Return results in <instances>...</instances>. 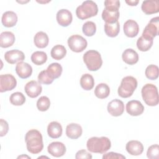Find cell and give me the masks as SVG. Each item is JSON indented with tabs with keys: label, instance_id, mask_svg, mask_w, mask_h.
I'll return each instance as SVG.
<instances>
[{
	"label": "cell",
	"instance_id": "43",
	"mask_svg": "<svg viewBox=\"0 0 159 159\" xmlns=\"http://www.w3.org/2000/svg\"><path fill=\"white\" fill-rule=\"evenodd\" d=\"M75 158L76 159H80V158H92L93 157L91 153L88 152L85 150H80L78 151L76 153Z\"/></svg>",
	"mask_w": 159,
	"mask_h": 159
},
{
	"label": "cell",
	"instance_id": "39",
	"mask_svg": "<svg viewBox=\"0 0 159 159\" xmlns=\"http://www.w3.org/2000/svg\"><path fill=\"white\" fill-rule=\"evenodd\" d=\"M147 156L150 159L159 158V146L158 144H155L150 146L147 152Z\"/></svg>",
	"mask_w": 159,
	"mask_h": 159
},
{
	"label": "cell",
	"instance_id": "29",
	"mask_svg": "<svg viewBox=\"0 0 159 159\" xmlns=\"http://www.w3.org/2000/svg\"><path fill=\"white\" fill-rule=\"evenodd\" d=\"M80 85L84 90L92 89L94 85V80L93 76L88 73L83 75L80 78Z\"/></svg>",
	"mask_w": 159,
	"mask_h": 159
},
{
	"label": "cell",
	"instance_id": "15",
	"mask_svg": "<svg viewBox=\"0 0 159 159\" xmlns=\"http://www.w3.org/2000/svg\"><path fill=\"white\" fill-rule=\"evenodd\" d=\"M47 150L52 156L60 157L66 153V147L62 142H53L48 145Z\"/></svg>",
	"mask_w": 159,
	"mask_h": 159
},
{
	"label": "cell",
	"instance_id": "38",
	"mask_svg": "<svg viewBox=\"0 0 159 159\" xmlns=\"http://www.w3.org/2000/svg\"><path fill=\"white\" fill-rule=\"evenodd\" d=\"M53 80L54 79L50 75L47 70L40 71L38 75L39 83L41 84H50L52 83Z\"/></svg>",
	"mask_w": 159,
	"mask_h": 159
},
{
	"label": "cell",
	"instance_id": "1",
	"mask_svg": "<svg viewBox=\"0 0 159 159\" xmlns=\"http://www.w3.org/2000/svg\"><path fill=\"white\" fill-rule=\"evenodd\" d=\"M25 141L28 152L32 154L40 153L43 148L42 135L36 129H31L26 133Z\"/></svg>",
	"mask_w": 159,
	"mask_h": 159
},
{
	"label": "cell",
	"instance_id": "27",
	"mask_svg": "<svg viewBox=\"0 0 159 159\" xmlns=\"http://www.w3.org/2000/svg\"><path fill=\"white\" fill-rule=\"evenodd\" d=\"M153 43V39L142 35L137 41V47L139 50L147 52L152 47Z\"/></svg>",
	"mask_w": 159,
	"mask_h": 159
},
{
	"label": "cell",
	"instance_id": "40",
	"mask_svg": "<svg viewBox=\"0 0 159 159\" xmlns=\"http://www.w3.org/2000/svg\"><path fill=\"white\" fill-rule=\"evenodd\" d=\"M104 6L105 8L107 9L119 11V8L120 7V1L118 0H107L104 1Z\"/></svg>",
	"mask_w": 159,
	"mask_h": 159
},
{
	"label": "cell",
	"instance_id": "16",
	"mask_svg": "<svg viewBox=\"0 0 159 159\" xmlns=\"http://www.w3.org/2000/svg\"><path fill=\"white\" fill-rule=\"evenodd\" d=\"M124 32L125 35L130 38L135 37L137 35L139 31L138 24L134 20H127L124 24Z\"/></svg>",
	"mask_w": 159,
	"mask_h": 159
},
{
	"label": "cell",
	"instance_id": "24",
	"mask_svg": "<svg viewBox=\"0 0 159 159\" xmlns=\"http://www.w3.org/2000/svg\"><path fill=\"white\" fill-rule=\"evenodd\" d=\"M16 38L14 34L9 31H5L0 35V46L2 48H7L12 46Z\"/></svg>",
	"mask_w": 159,
	"mask_h": 159
},
{
	"label": "cell",
	"instance_id": "34",
	"mask_svg": "<svg viewBox=\"0 0 159 159\" xmlns=\"http://www.w3.org/2000/svg\"><path fill=\"white\" fill-rule=\"evenodd\" d=\"M9 100L12 105L21 106L25 102V97L20 92H15L11 95Z\"/></svg>",
	"mask_w": 159,
	"mask_h": 159
},
{
	"label": "cell",
	"instance_id": "23",
	"mask_svg": "<svg viewBox=\"0 0 159 159\" xmlns=\"http://www.w3.org/2000/svg\"><path fill=\"white\" fill-rule=\"evenodd\" d=\"M122 58L125 63L130 65H134L139 61L138 53L132 48L125 50L122 53Z\"/></svg>",
	"mask_w": 159,
	"mask_h": 159
},
{
	"label": "cell",
	"instance_id": "19",
	"mask_svg": "<svg viewBox=\"0 0 159 159\" xmlns=\"http://www.w3.org/2000/svg\"><path fill=\"white\" fill-rule=\"evenodd\" d=\"M125 149L130 155L138 156L142 153L143 146V144L138 140H130L127 143Z\"/></svg>",
	"mask_w": 159,
	"mask_h": 159
},
{
	"label": "cell",
	"instance_id": "14",
	"mask_svg": "<svg viewBox=\"0 0 159 159\" xmlns=\"http://www.w3.org/2000/svg\"><path fill=\"white\" fill-rule=\"evenodd\" d=\"M56 18L58 24L62 27L68 26L73 20L71 12L65 9L59 10L57 13Z\"/></svg>",
	"mask_w": 159,
	"mask_h": 159
},
{
	"label": "cell",
	"instance_id": "32",
	"mask_svg": "<svg viewBox=\"0 0 159 159\" xmlns=\"http://www.w3.org/2000/svg\"><path fill=\"white\" fill-rule=\"evenodd\" d=\"M50 75L55 80L59 78L62 73V66L58 63H52L47 68Z\"/></svg>",
	"mask_w": 159,
	"mask_h": 159
},
{
	"label": "cell",
	"instance_id": "6",
	"mask_svg": "<svg viewBox=\"0 0 159 159\" xmlns=\"http://www.w3.org/2000/svg\"><path fill=\"white\" fill-rule=\"evenodd\" d=\"M144 102L150 106H155L158 104V93L156 86L152 84H145L141 90Z\"/></svg>",
	"mask_w": 159,
	"mask_h": 159
},
{
	"label": "cell",
	"instance_id": "11",
	"mask_svg": "<svg viewBox=\"0 0 159 159\" xmlns=\"http://www.w3.org/2000/svg\"><path fill=\"white\" fill-rule=\"evenodd\" d=\"M24 89L29 97L35 98L39 96L42 93V87L40 83L35 80H32L26 83Z\"/></svg>",
	"mask_w": 159,
	"mask_h": 159
},
{
	"label": "cell",
	"instance_id": "36",
	"mask_svg": "<svg viewBox=\"0 0 159 159\" xmlns=\"http://www.w3.org/2000/svg\"><path fill=\"white\" fill-rule=\"evenodd\" d=\"M82 30L85 35L91 37L94 35L96 32V24L92 21H87L83 24Z\"/></svg>",
	"mask_w": 159,
	"mask_h": 159
},
{
	"label": "cell",
	"instance_id": "31",
	"mask_svg": "<svg viewBox=\"0 0 159 159\" xmlns=\"http://www.w3.org/2000/svg\"><path fill=\"white\" fill-rule=\"evenodd\" d=\"M66 54V50L63 45H56L51 50V57L57 60H60L65 57Z\"/></svg>",
	"mask_w": 159,
	"mask_h": 159
},
{
	"label": "cell",
	"instance_id": "12",
	"mask_svg": "<svg viewBox=\"0 0 159 159\" xmlns=\"http://www.w3.org/2000/svg\"><path fill=\"white\" fill-rule=\"evenodd\" d=\"M126 111L130 116H138L143 112L144 106L140 101L132 100L126 104Z\"/></svg>",
	"mask_w": 159,
	"mask_h": 159
},
{
	"label": "cell",
	"instance_id": "26",
	"mask_svg": "<svg viewBox=\"0 0 159 159\" xmlns=\"http://www.w3.org/2000/svg\"><path fill=\"white\" fill-rule=\"evenodd\" d=\"M49 39L47 34L42 31L38 32L34 36V42L35 45L39 48H43L48 44Z\"/></svg>",
	"mask_w": 159,
	"mask_h": 159
},
{
	"label": "cell",
	"instance_id": "22",
	"mask_svg": "<svg viewBox=\"0 0 159 159\" xmlns=\"http://www.w3.org/2000/svg\"><path fill=\"white\" fill-rule=\"evenodd\" d=\"M62 131L61 124L57 121L51 122L47 126L48 135L52 139H58L61 137Z\"/></svg>",
	"mask_w": 159,
	"mask_h": 159
},
{
	"label": "cell",
	"instance_id": "2",
	"mask_svg": "<svg viewBox=\"0 0 159 159\" xmlns=\"http://www.w3.org/2000/svg\"><path fill=\"white\" fill-rule=\"evenodd\" d=\"M88 150L93 153H104L111 147V142L106 137H93L89 139L86 143Z\"/></svg>",
	"mask_w": 159,
	"mask_h": 159
},
{
	"label": "cell",
	"instance_id": "3",
	"mask_svg": "<svg viewBox=\"0 0 159 159\" xmlns=\"http://www.w3.org/2000/svg\"><path fill=\"white\" fill-rule=\"evenodd\" d=\"M98 12V5L93 1H85L77 7L76 14L78 18L84 20L95 16Z\"/></svg>",
	"mask_w": 159,
	"mask_h": 159
},
{
	"label": "cell",
	"instance_id": "28",
	"mask_svg": "<svg viewBox=\"0 0 159 159\" xmlns=\"http://www.w3.org/2000/svg\"><path fill=\"white\" fill-rule=\"evenodd\" d=\"M104 31L106 34L110 37H115L117 36L120 31V24L118 21L112 23H105Z\"/></svg>",
	"mask_w": 159,
	"mask_h": 159
},
{
	"label": "cell",
	"instance_id": "10",
	"mask_svg": "<svg viewBox=\"0 0 159 159\" xmlns=\"http://www.w3.org/2000/svg\"><path fill=\"white\" fill-rule=\"evenodd\" d=\"M107 109L108 112L111 116L117 117L123 114L124 111V104L122 101L115 99L109 102Z\"/></svg>",
	"mask_w": 159,
	"mask_h": 159
},
{
	"label": "cell",
	"instance_id": "42",
	"mask_svg": "<svg viewBox=\"0 0 159 159\" xmlns=\"http://www.w3.org/2000/svg\"><path fill=\"white\" fill-rule=\"evenodd\" d=\"M103 159H109V158H116V159H125V157L122 154L115 153V152H109L105 153L102 156Z\"/></svg>",
	"mask_w": 159,
	"mask_h": 159
},
{
	"label": "cell",
	"instance_id": "5",
	"mask_svg": "<svg viewBox=\"0 0 159 159\" xmlns=\"http://www.w3.org/2000/svg\"><path fill=\"white\" fill-rule=\"evenodd\" d=\"M83 61L89 71L98 70L102 65V60L101 54L96 50H90L83 55Z\"/></svg>",
	"mask_w": 159,
	"mask_h": 159
},
{
	"label": "cell",
	"instance_id": "18",
	"mask_svg": "<svg viewBox=\"0 0 159 159\" xmlns=\"http://www.w3.org/2000/svg\"><path fill=\"white\" fill-rule=\"evenodd\" d=\"M141 9L142 11L148 15L155 14L159 11V1L158 0H148L143 1Z\"/></svg>",
	"mask_w": 159,
	"mask_h": 159
},
{
	"label": "cell",
	"instance_id": "20",
	"mask_svg": "<svg viewBox=\"0 0 159 159\" xmlns=\"http://www.w3.org/2000/svg\"><path fill=\"white\" fill-rule=\"evenodd\" d=\"M83 129L80 124L71 123L66 126V135L71 139H77L82 135Z\"/></svg>",
	"mask_w": 159,
	"mask_h": 159
},
{
	"label": "cell",
	"instance_id": "35",
	"mask_svg": "<svg viewBox=\"0 0 159 159\" xmlns=\"http://www.w3.org/2000/svg\"><path fill=\"white\" fill-rule=\"evenodd\" d=\"M145 74L148 79L151 80H155L158 77V67L155 65H150L147 67Z\"/></svg>",
	"mask_w": 159,
	"mask_h": 159
},
{
	"label": "cell",
	"instance_id": "25",
	"mask_svg": "<svg viewBox=\"0 0 159 159\" xmlns=\"http://www.w3.org/2000/svg\"><path fill=\"white\" fill-rule=\"evenodd\" d=\"M120 13L119 11L104 9L102 12V18L106 23L112 24L118 21Z\"/></svg>",
	"mask_w": 159,
	"mask_h": 159
},
{
	"label": "cell",
	"instance_id": "37",
	"mask_svg": "<svg viewBox=\"0 0 159 159\" xmlns=\"http://www.w3.org/2000/svg\"><path fill=\"white\" fill-rule=\"evenodd\" d=\"M50 106V101L47 96H41L37 102V107L40 111H47Z\"/></svg>",
	"mask_w": 159,
	"mask_h": 159
},
{
	"label": "cell",
	"instance_id": "30",
	"mask_svg": "<svg viewBox=\"0 0 159 159\" xmlns=\"http://www.w3.org/2000/svg\"><path fill=\"white\" fill-rule=\"evenodd\" d=\"M110 93V88L106 83L98 84L94 89L95 96L99 99H104L108 97Z\"/></svg>",
	"mask_w": 159,
	"mask_h": 159
},
{
	"label": "cell",
	"instance_id": "44",
	"mask_svg": "<svg viewBox=\"0 0 159 159\" xmlns=\"http://www.w3.org/2000/svg\"><path fill=\"white\" fill-rule=\"evenodd\" d=\"M125 2L129 5V6H135L137 5V4L139 2V0H129V1H127L126 0L125 1Z\"/></svg>",
	"mask_w": 159,
	"mask_h": 159
},
{
	"label": "cell",
	"instance_id": "7",
	"mask_svg": "<svg viewBox=\"0 0 159 159\" xmlns=\"http://www.w3.org/2000/svg\"><path fill=\"white\" fill-rule=\"evenodd\" d=\"M68 45L71 50L79 53L83 52L87 47L86 40L80 35H73L68 39Z\"/></svg>",
	"mask_w": 159,
	"mask_h": 159
},
{
	"label": "cell",
	"instance_id": "33",
	"mask_svg": "<svg viewBox=\"0 0 159 159\" xmlns=\"http://www.w3.org/2000/svg\"><path fill=\"white\" fill-rule=\"evenodd\" d=\"M31 60L35 65H41L47 61V55L44 52L36 51L32 54Z\"/></svg>",
	"mask_w": 159,
	"mask_h": 159
},
{
	"label": "cell",
	"instance_id": "17",
	"mask_svg": "<svg viewBox=\"0 0 159 159\" xmlns=\"http://www.w3.org/2000/svg\"><path fill=\"white\" fill-rule=\"evenodd\" d=\"M16 72L20 78L25 79L31 76L32 73V68L29 63L20 61L16 65Z\"/></svg>",
	"mask_w": 159,
	"mask_h": 159
},
{
	"label": "cell",
	"instance_id": "9",
	"mask_svg": "<svg viewBox=\"0 0 159 159\" xmlns=\"http://www.w3.org/2000/svg\"><path fill=\"white\" fill-rule=\"evenodd\" d=\"M158 26L159 17H155L152 18L145 26L142 35L153 39L158 35Z\"/></svg>",
	"mask_w": 159,
	"mask_h": 159
},
{
	"label": "cell",
	"instance_id": "41",
	"mask_svg": "<svg viewBox=\"0 0 159 159\" xmlns=\"http://www.w3.org/2000/svg\"><path fill=\"white\" fill-rule=\"evenodd\" d=\"M0 126H1V132H0V136L3 137L6 135L9 130V125L7 121L5 120L1 119L0 120Z\"/></svg>",
	"mask_w": 159,
	"mask_h": 159
},
{
	"label": "cell",
	"instance_id": "13",
	"mask_svg": "<svg viewBox=\"0 0 159 159\" xmlns=\"http://www.w3.org/2000/svg\"><path fill=\"white\" fill-rule=\"evenodd\" d=\"M4 59L10 64H15L17 62L22 61L25 59V55L20 50H11L5 53Z\"/></svg>",
	"mask_w": 159,
	"mask_h": 159
},
{
	"label": "cell",
	"instance_id": "4",
	"mask_svg": "<svg viewBox=\"0 0 159 159\" xmlns=\"http://www.w3.org/2000/svg\"><path fill=\"white\" fill-rule=\"evenodd\" d=\"M137 87V81L136 78L132 76H127L121 81L117 90L118 94L123 98H129L133 94Z\"/></svg>",
	"mask_w": 159,
	"mask_h": 159
},
{
	"label": "cell",
	"instance_id": "45",
	"mask_svg": "<svg viewBox=\"0 0 159 159\" xmlns=\"http://www.w3.org/2000/svg\"><path fill=\"white\" fill-rule=\"evenodd\" d=\"M27 158L30 159V157L27 156V155H21V156H19V157H17V158Z\"/></svg>",
	"mask_w": 159,
	"mask_h": 159
},
{
	"label": "cell",
	"instance_id": "8",
	"mask_svg": "<svg viewBox=\"0 0 159 159\" xmlns=\"http://www.w3.org/2000/svg\"><path fill=\"white\" fill-rule=\"evenodd\" d=\"M17 81L11 74L1 75L0 76V92L3 93L11 91L16 87Z\"/></svg>",
	"mask_w": 159,
	"mask_h": 159
},
{
	"label": "cell",
	"instance_id": "21",
	"mask_svg": "<svg viewBox=\"0 0 159 159\" xmlns=\"http://www.w3.org/2000/svg\"><path fill=\"white\" fill-rule=\"evenodd\" d=\"M1 22L6 27H14L17 22V16L13 11H6L2 16Z\"/></svg>",
	"mask_w": 159,
	"mask_h": 159
}]
</instances>
